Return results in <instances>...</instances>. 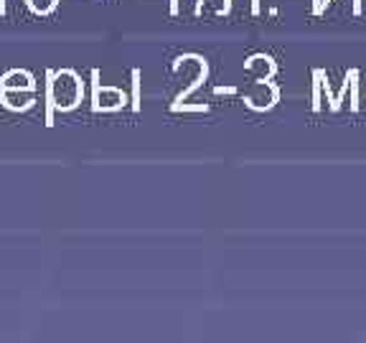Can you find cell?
Segmentation results:
<instances>
[{
	"instance_id": "obj_1",
	"label": "cell",
	"mask_w": 366,
	"mask_h": 343,
	"mask_svg": "<svg viewBox=\"0 0 366 343\" xmlns=\"http://www.w3.org/2000/svg\"><path fill=\"white\" fill-rule=\"evenodd\" d=\"M81 99V81L71 69H61L49 76V102L56 109H71Z\"/></svg>"
},
{
	"instance_id": "obj_2",
	"label": "cell",
	"mask_w": 366,
	"mask_h": 343,
	"mask_svg": "<svg viewBox=\"0 0 366 343\" xmlns=\"http://www.w3.org/2000/svg\"><path fill=\"white\" fill-rule=\"evenodd\" d=\"M0 102L11 112H23L34 104V91L29 89H0Z\"/></svg>"
},
{
	"instance_id": "obj_3",
	"label": "cell",
	"mask_w": 366,
	"mask_h": 343,
	"mask_svg": "<svg viewBox=\"0 0 366 343\" xmlns=\"http://www.w3.org/2000/svg\"><path fill=\"white\" fill-rule=\"evenodd\" d=\"M0 89H29V91H34L36 84H34V76H31L29 71H23V69H11V71H6L3 79H0Z\"/></svg>"
},
{
	"instance_id": "obj_4",
	"label": "cell",
	"mask_w": 366,
	"mask_h": 343,
	"mask_svg": "<svg viewBox=\"0 0 366 343\" xmlns=\"http://www.w3.org/2000/svg\"><path fill=\"white\" fill-rule=\"evenodd\" d=\"M26 6H29V11L36 13V16H49V13L56 11L59 0H26Z\"/></svg>"
}]
</instances>
